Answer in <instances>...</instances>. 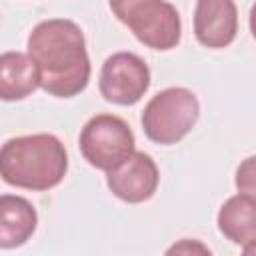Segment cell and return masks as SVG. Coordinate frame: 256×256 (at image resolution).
<instances>
[{"mask_svg":"<svg viewBox=\"0 0 256 256\" xmlns=\"http://www.w3.org/2000/svg\"><path fill=\"white\" fill-rule=\"evenodd\" d=\"M98 88L104 100L118 106H132L150 88L148 64L134 52H116L102 64Z\"/></svg>","mask_w":256,"mask_h":256,"instance_id":"obj_6","label":"cell"},{"mask_svg":"<svg viewBox=\"0 0 256 256\" xmlns=\"http://www.w3.org/2000/svg\"><path fill=\"white\" fill-rule=\"evenodd\" d=\"M112 14L152 50H172L182 36L178 10L166 0H108Z\"/></svg>","mask_w":256,"mask_h":256,"instance_id":"obj_3","label":"cell"},{"mask_svg":"<svg viewBox=\"0 0 256 256\" xmlns=\"http://www.w3.org/2000/svg\"><path fill=\"white\" fill-rule=\"evenodd\" d=\"M198 116L200 104L196 94L188 88L172 86L152 96L144 106L142 130L156 144H176L194 128Z\"/></svg>","mask_w":256,"mask_h":256,"instance_id":"obj_4","label":"cell"},{"mask_svg":"<svg viewBox=\"0 0 256 256\" xmlns=\"http://www.w3.org/2000/svg\"><path fill=\"white\" fill-rule=\"evenodd\" d=\"M68 172V152L54 134H30L0 146V178L16 188L44 192Z\"/></svg>","mask_w":256,"mask_h":256,"instance_id":"obj_2","label":"cell"},{"mask_svg":"<svg viewBox=\"0 0 256 256\" xmlns=\"http://www.w3.org/2000/svg\"><path fill=\"white\" fill-rule=\"evenodd\" d=\"M256 170H254V156L246 158L240 166H238V172H236V186L240 192L244 194H254L256 190Z\"/></svg>","mask_w":256,"mask_h":256,"instance_id":"obj_12","label":"cell"},{"mask_svg":"<svg viewBox=\"0 0 256 256\" xmlns=\"http://www.w3.org/2000/svg\"><path fill=\"white\" fill-rule=\"evenodd\" d=\"M38 224L36 208L22 196H0V248H18L26 244Z\"/></svg>","mask_w":256,"mask_h":256,"instance_id":"obj_9","label":"cell"},{"mask_svg":"<svg viewBox=\"0 0 256 256\" xmlns=\"http://www.w3.org/2000/svg\"><path fill=\"white\" fill-rule=\"evenodd\" d=\"M218 230L234 244L252 246L256 240V198L238 192L218 210Z\"/></svg>","mask_w":256,"mask_h":256,"instance_id":"obj_10","label":"cell"},{"mask_svg":"<svg viewBox=\"0 0 256 256\" xmlns=\"http://www.w3.org/2000/svg\"><path fill=\"white\" fill-rule=\"evenodd\" d=\"M134 134L130 126L114 114L92 116L78 138L84 160L104 172L118 168L134 152Z\"/></svg>","mask_w":256,"mask_h":256,"instance_id":"obj_5","label":"cell"},{"mask_svg":"<svg viewBox=\"0 0 256 256\" xmlns=\"http://www.w3.org/2000/svg\"><path fill=\"white\" fill-rule=\"evenodd\" d=\"M38 72L24 52L0 54V100H24L38 88Z\"/></svg>","mask_w":256,"mask_h":256,"instance_id":"obj_11","label":"cell"},{"mask_svg":"<svg viewBox=\"0 0 256 256\" xmlns=\"http://www.w3.org/2000/svg\"><path fill=\"white\" fill-rule=\"evenodd\" d=\"M238 34L234 0H196L194 36L206 48H226Z\"/></svg>","mask_w":256,"mask_h":256,"instance_id":"obj_8","label":"cell"},{"mask_svg":"<svg viewBox=\"0 0 256 256\" xmlns=\"http://www.w3.org/2000/svg\"><path fill=\"white\" fill-rule=\"evenodd\" d=\"M106 174V184L112 194L128 204H140L150 200L160 182L156 162L146 152L136 150L118 168Z\"/></svg>","mask_w":256,"mask_h":256,"instance_id":"obj_7","label":"cell"},{"mask_svg":"<svg viewBox=\"0 0 256 256\" xmlns=\"http://www.w3.org/2000/svg\"><path fill=\"white\" fill-rule=\"evenodd\" d=\"M26 54L38 72V84L56 98L80 94L90 80V58L80 26L66 18L44 20L34 26Z\"/></svg>","mask_w":256,"mask_h":256,"instance_id":"obj_1","label":"cell"}]
</instances>
